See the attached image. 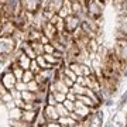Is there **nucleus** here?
<instances>
[{
    "label": "nucleus",
    "mask_w": 127,
    "mask_h": 127,
    "mask_svg": "<svg viewBox=\"0 0 127 127\" xmlns=\"http://www.w3.org/2000/svg\"><path fill=\"white\" fill-rule=\"evenodd\" d=\"M79 27H81L79 16H76V14H69V16H66V17L64 18V31L62 32L68 34V35H72Z\"/></svg>",
    "instance_id": "1"
},
{
    "label": "nucleus",
    "mask_w": 127,
    "mask_h": 127,
    "mask_svg": "<svg viewBox=\"0 0 127 127\" xmlns=\"http://www.w3.org/2000/svg\"><path fill=\"white\" fill-rule=\"evenodd\" d=\"M14 45H16V41L13 37H0V57H1L0 59L1 61L13 52Z\"/></svg>",
    "instance_id": "2"
},
{
    "label": "nucleus",
    "mask_w": 127,
    "mask_h": 127,
    "mask_svg": "<svg viewBox=\"0 0 127 127\" xmlns=\"http://www.w3.org/2000/svg\"><path fill=\"white\" fill-rule=\"evenodd\" d=\"M20 7L28 14H35L40 13L41 10V6H42V0H20Z\"/></svg>",
    "instance_id": "3"
},
{
    "label": "nucleus",
    "mask_w": 127,
    "mask_h": 127,
    "mask_svg": "<svg viewBox=\"0 0 127 127\" xmlns=\"http://www.w3.org/2000/svg\"><path fill=\"white\" fill-rule=\"evenodd\" d=\"M117 38L119 40H127V14H123L117 18Z\"/></svg>",
    "instance_id": "4"
},
{
    "label": "nucleus",
    "mask_w": 127,
    "mask_h": 127,
    "mask_svg": "<svg viewBox=\"0 0 127 127\" xmlns=\"http://www.w3.org/2000/svg\"><path fill=\"white\" fill-rule=\"evenodd\" d=\"M102 9H103V7H102L96 0H92L91 3H89V6L86 7V11L93 20H99V18L102 17Z\"/></svg>",
    "instance_id": "5"
},
{
    "label": "nucleus",
    "mask_w": 127,
    "mask_h": 127,
    "mask_svg": "<svg viewBox=\"0 0 127 127\" xmlns=\"http://www.w3.org/2000/svg\"><path fill=\"white\" fill-rule=\"evenodd\" d=\"M69 68L72 69V72L76 75V76H88L91 75V68H88L86 65L83 64H79V62H71Z\"/></svg>",
    "instance_id": "6"
},
{
    "label": "nucleus",
    "mask_w": 127,
    "mask_h": 127,
    "mask_svg": "<svg viewBox=\"0 0 127 127\" xmlns=\"http://www.w3.org/2000/svg\"><path fill=\"white\" fill-rule=\"evenodd\" d=\"M85 86H88L91 91H93V92H100V82H99V79H96L93 75H88V76H85Z\"/></svg>",
    "instance_id": "7"
},
{
    "label": "nucleus",
    "mask_w": 127,
    "mask_h": 127,
    "mask_svg": "<svg viewBox=\"0 0 127 127\" xmlns=\"http://www.w3.org/2000/svg\"><path fill=\"white\" fill-rule=\"evenodd\" d=\"M62 4H64V0H48L44 10L50 11L51 14H58V11L61 10Z\"/></svg>",
    "instance_id": "8"
},
{
    "label": "nucleus",
    "mask_w": 127,
    "mask_h": 127,
    "mask_svg": "<svg viewBox=\"0 0 127 127\" xmlns=\"http://www.w3.org/2000/svg\"><path fill=\"white\" fill-rule=\"evenodd\" d=\"M44 116H45V119L48 120V122H55V120L59 119V114H58V112H57V107H55V106H51V104H48V106L45 107Z\"/></svg>",
    "instance_id": "9"
},
{
    "label": "nucleus",
    "mask_w": 127,
    "mask_h": 127,
    "mask_svg": "<svg viewBox=\"0 0 127 127\" xmlns=\"http://www.w3.org/2000/svg\"><path fill=\"white\" fill-rule=\"evenodd\" d=\"M20 97H21V100L26 102V103H34V102H35V92L24 89V91L20 92Z\"/></svg>",
    "instance_id": "10"
},
{
    "label": "nucleus",
    "mask_w": 127,
    "mask_h": 127,
    "mask_svg": "<svg viewBox=\"0 0 127 127\" xmlns=\"http://www.w3.org/2000/svg\"><path fill=\"white\" fill-rule=\"evenodd\" d=\"M3 85H4L7 89H13L14 86H16V83H17V79H16V76L13 75V72L11 73H6L4 76H3Z\"/></svg>",
    "instance_id": "11"
},
{
    "label": "nucleus",
    "mask_w": 127,
    "mask_h": 127,
    "mask_svg": "<svg viewBox=\"0 0 127 127\" xmlns=\"http://www.w3.org/2000/svg\"><path fill=\"white\" fill-rule=\"evenodd\" d=\"M17 62H18V65H20V66H21V68H23L24 71H26V69L30 68V62H31V59L28 58L27 55L24 54V52H21V54L18 55Z\"/></svg>",
    "instance_id": "12"
},
{
    "label": "nucleus",
    "mask_w": 127,
    "mask_h": 127,
    "mask_svg": "<svg viewBox=\"0 0 127 127\" xmlns=\"http://www.w3.org/2000/svg\"><path fill=\"white\" fill-rule=\"evenodd\" d=\"M30 45L32 47V50H34V52H35L37 57L44 55V44H42L41 41H31Z\"/></svg>",
    "instance_id": "13"
},
{
    "label": "nucleus",
    "mask_w": 127,
    "mask_h": 127,
    "mask_svg": "<svg viewBox=\"0 0 127 127\" xmlns=\"http://www.w3.org/2000/svg\"><path fill=\"white\" fill-rule=\"evenodd\" d=\"M11 71H13V75L16 76V79L17 81H21V78H23V73H24V69L18 65V62L16 61V62L13 64V68H11Z\"/></svg>",
    "instance_id": "14"
},
{
    "label": "nucleus",
    "mask_w": 127,
    "mask_h": 127,
    "mask_svg": "<svg viewBox=\"0 0 127 127\" xmlns=\"http://www.w3.org/2000/svg\"><path fill=\"white\" fill-rule=\"evenodd\" d=\"M10 126L11 127H31V123L26 122L23 119H11L10 120Z\"/></svg>",
    "instance_id": "15"
},
{
    "label": "nucleus",
    "mask_w": 127,
    "mask_h": 127,
    "mask_svg": "<svg viewBox=\"0 0 127 127\" xmlns=\"http://www.w3.org/2000/svg\"><path fill=\"white\" fill-rule=\"evenodd\" d=\"M23 52L27 55L30 59H35L37 58V55H35V52H34V50H32V47L30 45V42H24L23 44Z\"/></svg>",
    "instance_id": "16"
},
{
    "label": "nucleus",
    "mask_w": 127,
    "mask_h": 127,
    "mask_svg": "<svg viewBox=\"0 0 127 127\" xmlns=\"http://www.w3.org/2000/svg\"><path fill=\"white\" fill-rule=\"evenodd\" d=\"M54 89H55L54 92H61V93H65V95H66V93L69 92V88L66 86V85H65V83L61 81V79H58V81L55 82Z\"/></svg>",
    "instance_id": "17"
},
{
    "label": "nucleus",
    "mask_w": 127,
    "mask_h": 127,
    "mask_svg": "<svg viewBox=\"0 0 127 127\" xmlns=\"http://www.w3.org/2000/svg\"><path fill=\"white\" fill-rule=\"evenodd\" d=\"M76 99L79 100V102H82V103L85 104L86 107H93V106H96L95 102H93L91 97H88L86 95H78V96H76Z\"/></svg>",
    "instance_id": "18"
},
{
    "label": "nucleus",
    "mask_w": 127,
    "mask_h": 127,
    "mask_svg": "<svg viewBox=\"0 0 127 127\" xmlns=\"http://www.w3.org/2000/svg\"><path fill=\"white\" fill-rule=\"evenodd\" d=\"M35 61L38 62V65L41 66V69H51V68H52V65L47 62V61H45V58H44L42 55H40V57H37V58H35Z\"/></svg>",
    "instance_id": "19"
},
{
    "label": "nucleus",
    "mask_w": 127,
    "mask_h": 127,
    "mask_svg": "<svg viewBox=\"0 0 127 127\" xmlns=\"http://www.w3.org/2000/svg\"><path fill=\"white\" fill-rule=\"evenodd\" d=\"M34 79V73L30 71V69H26L23 73V78H21V82L23 83H28V82H31Z\"/></svg>",
    "instance_id": "20"
},
{
    "label": "nucleus",
    "mask_w": 127,
    "mask_h": 127,
    "mask_svg": "<svg viewBox=\"0 0 127 127\" xmlns=\"http://www.w3.org/2000/svg\"><path fill=\"white\" fill-rule=\"evenodd\" d=\"M34 117H35V112H34V110H27V112H23V116H21V119H23V120L30 122V123L34 120Z\"/></svg>",
    "instance_id": "21"
},
{
    "label": "nucleus",
    "mask_w": 127,
    "mask_h": 127,
    "mask_svg": "<svg viewBox=\"0 0 127 127\" xmlns=\"http://www.w3.org/2000/svg\"><path fill=\"white\" fill-rule=\"evenodd\" d=\"M28 69H30L34 75H37V73L41 72V66L38 65V62H37L35 59H31V62H30V68Z\"/></svg>",
    "instance_id": "22"
},
{
    "label": "nucleus",
    "mask_w": 127,
    "mask_h": 127,
    "mask_svg": "<svg viewBox=\"0 0 127 127\" xmlns=\"http://www.w3.org/2000/svg\"><path fill=\"white\" fill-rule=\"evenodd\" d=\"M55 107H57V112H58V114L61 116V117H66V116H69V112L65 109L64 104H57Z\"/></svg>",
    "instance_id": "23"
},
{
    "label": "nucleus",
    "mask_w": 127,
    "mask_h": 127,
    "mask_svg": "<svg viewBox=\"0 0 127 127\" xmlns=\"http://www.w3.org/2000/svg\"><path fill=\"white\" fill-rule=\"evenodd\" d=\"M62 104L65 106V109L68 110V112H73V110H75V103H73L72 100L65 99V100L62 102Z\"/></svg>",
    "instance_id": "24"
},
{
    "label": "nucleus",
    "mask_w": 127,
    "mask_h": 127,
    "mask_svg": "<svg viewBox=\"0 0 127 127\" xmlns=\"http://www.w3.org/2000/svg\"><path fill=\"white\" fill-rule=\"evenodd\" d=\"M42 57H44V58H45V61L48 64H51V65H54V64H58L59 62V59H57L52 54H44Z\"/></svg>",
    "instance_id": "25"
},
{
    "label": "nucleus",
    "mask_w": 127,
    "mask_h": 127,
    "mask_svg": "<svg viewBox=\"0 0 127 127\" xmlns=\"http://www.w3.org/2000/svg\"><path fill=\"white\" fill-rule=\"evenodd\" d=\"M27 89L28 91H31V92H37V91H40V86H38V83L32 79L31 82H28L27 83Z\"/></svg>",
    "instance_id": "26"
},
{
    "label": "nucleus",
    "mask_w": 127,
    "mask_h": 127,
    "mask_svg": "<svg viewBox=\"0 0 127 127\" xmlns=\"http://www.w3.org/2000/svg\"><path fill=\"white\" fill-rule=\"evenodd\" d=\"M52 96H54L55 102H64V100L66 99V95L61 93V92H52Z\"/></svg>",
    "instance_id": "27"
},
{
    "label": "nucleus",
    "mask_w": 127,
    "mask_h": 127,
    "mask_svg": "<svg viewBox=\"0 0 127 127\" xmlns=\"http://www.w3.org/2000/svg\"><path fill=\"white\" fill-rule=\"evenodd\" d=\"M21 116H23V112L18 109V107H17V109H14L13 112L10 113V117H11V119H21Z\"/></svg>",
    "instance_id": "28"
},
{
    "label": "nucleus",
    "mask_w": 127,
    "mask_h": 127,
    "mask_svg": "<svg viewBox=\"0 0 127 127\" xmlns=\"http://www.w3.org/2000/svg\"><path fill=\"white\" fill-rule=\"evenodd\" d=\"M55 51L54 45L51 44V42H48V44H44V54H52Z\"/></svg>",
    "instance_id": "29"
},
{
    "label": "nucleus",
    "mask_w": 127,
    "mask_h": 127,
    "mask_svg": "<svg viewBox=\"0 0 127 127\" xmlns=\"http://www.w3.org/2000/svg\"><path fill=\"white\" fill-rule=\"evenodd\" d=\"M7 88L3 85V82H0V96H3V95H6L7 93V91H6Z\"/></svg>",
    "instance_id": "30"
},
{
    "label": "nucleus",
    "mask_w": 127,
    "mask_h": 127,
    "mask_svg": "<svg viewBox=\"0 0 127 127\" xmlns=\"http://www.w3.org/2000/svg\"><path fill=\"white\" fill-rule=\"evenodd\" d=\"M14 104L17 106L18 109H24V104H26V102H23V100H16V102H14Z\"/></svg>",
    "instance_id": "31"
},
{
    "label": "nucleus",
    "mask_w": 127,
    "mask_h": 127,
    "mask_svg": "<svg viewBox=\"0 0 127 127\" xmlns=\"http://www.w3.org/2000/svg\"><path fill=\"white\" fill-rule=\"evenodd\" d=\"M96 1H97V3H99V4L102 6V7H104V4L107 3V0H96Z\"/></svg>",
    "instance_id": "32"
},
{
    "label": "nucleus",
    "mask_w": 127,
    "mask_h": 127,
    "mask_svg": "<svg viewBox=\"0 0 127 127\" xmlns=\"http://www.w3.org/2000/svg\"><path fill=\"white\" fill-rule=\"evenodd\" d=\"M9 3V0H0V7H3V6H6Z\"/></svg>",
    "instance_id": "33"
},
{
    "label": "nucleus",
    "mask_w": 127,
    "mask_h": 127,
    "mask_svg": "<svg viewBox=\"0 0 127 127\" xmlns=\"http://www.w3.org/2000/svg\"><path fill=\"white\" fill-rule=\"evenodd\" d=\"M66 97H68L69 100H75V96H73L72 93H71V95H69V92H68V96H66Z\"/></svg>",
    "instance_id": "34"
},
{
    "label": "nucleus",
    "mask_w": 127,
    "mask_h": 127,
    "mask_svg": "<svg viewBox=\"0 0 127 127\" xmlns=\"http://www.w3.org/2000/svg\"><path fill=\"white\" fill-rule=\"evenodd\" d=\"M48 127H61V126H58V124H54V123L51 122L50 124H48Z\"/></svg>",
    "instance_id": "35"
},
{
    "label": "nucleus",
    "mask_w": 127,
    "mask_h": 127,
    "mask_svg": "<svg viewBox=\"0 0 127 127\" xmlns=\"http://www.w3.org/2000/svg\"><path fill=\"white\" fill-rule=\"evenodd\" d=\"M69 3H76V1H79V0H68Z\"/></svg>",
    "instance_id": "36"
},
{
    "label": "nucleus",
    "mask_w": 127,
    "mask_h": 127,
    "mask_svg": "<svg viewBox=\"0 0 127 127\" xmlns=\"http://www.w3.org/2000/svg\"><path fill=\"white\" fill-rule=\"evenodd\" d=\"M41 127H48V126H41Z\"/></svg>",
    "instance_id": "37"
}]
</instances>
